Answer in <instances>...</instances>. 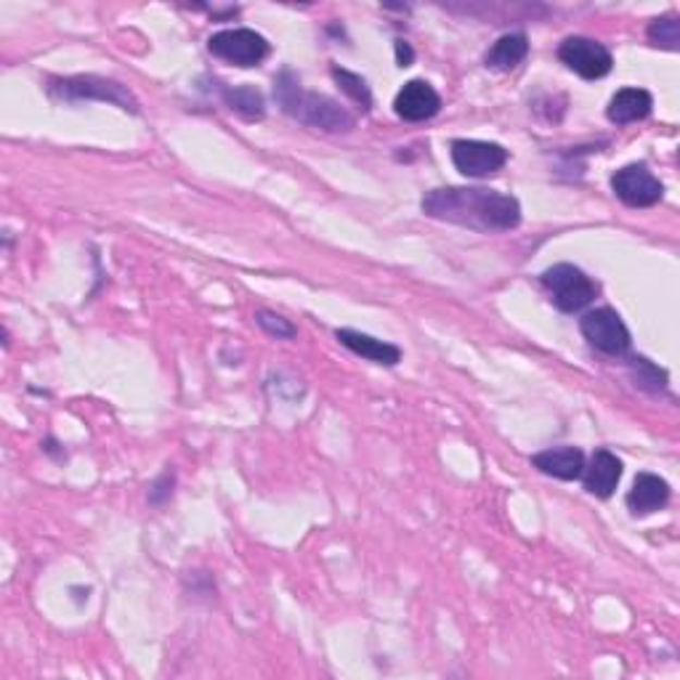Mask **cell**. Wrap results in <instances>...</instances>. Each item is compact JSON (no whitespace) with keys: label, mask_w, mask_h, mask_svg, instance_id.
Returning a JSON list of instances; mask_svg holds the SVG:
<instances>
[{"label":"cell","mask_w":680,"mask_h":680,"mask_svg":"<svg viewBox=\"0 0 680 680\" xmlns=\"http://www.w3.org/2000/svg\"><path fill=\"white\" fill-rule=\"evenodd\" d=\"M429 219L473 228V232H510L521 224V202L486 186H442L420 202Z\"/></svg>","instance_id":"cell-1"},{"label":"cell","mask_w":680,"mask_h":680,"mask_svg":"<svg viewBox=\"0 0 680 680\" xmlns=\"http://www.w3.org/2000/svg\"><path fill=\"white\" fill-rule=\"evenodd\" d=\"M274 99L282 107V112L290 114L298 123L327 131V134H348L357 125V118L346 107H341L338 101L324 94L306 91L290 70H282L274 77Z\"/></svg>","instance_id":"cell-2"},{"label":"cell","mask_w":680,"mask_h":680,"mask_svg":"<svg viewBox=\"0 0 680 680\" xmlns=\"http://www.w3.org/2000/svg\"><path fill=\"white\" fill-rule=\"evenodd\" d=\"M540 280H543L553 306L564 314H577V311L588 309L598 293L595 282L574 263H556V267L545 269Z\"/></svg>","instance_id":"cell-3"},{"label":"cell","mask_w":680,"mask_h":680,"mask_svg":"<svg viewBox=\"0 0 680 680\" xmlns=\"http://www.w3.org/2000/svg\"><path fill=\"white\" fill-rule=\"evenodd\" d=\"M208 51L213 53L221 62L234 64V67H258L263 59L269 57L272 46L263 38L261 33L248 27H234V29H221V33L210 35Z\"/></svg>","instance_id":"cell-4"},{"label":"cell","mask_w":680,"mask_h":680,"mask_svg":"<svg viewBox=\"0 0 680 680\" xmlns=\"http://www.w3.org/2000/svg\"><path fill=\"white\" fill-rule=\"evenodd\" d=\"M48 94L57 96V99H64V101H83V99L110 101V104H118L120 110L138 112L136 96L131 94L128 88L120 86V83H114V81L96 77V75H81V77H64V81H51V86H48Z\"/></svg>","instance_id":"cell-5"},{"label":"cell","mask_w":680,"mask_h":680,"mask_svg":"<svg viewBox=\"0 0 680 680\" xmlns=\"http://www.w3.org/2000/svg\"><path fill=\"white\" fill-rule=\"evenodd\" d=\"M449 154L457 171L468 178L495 176L508 162V149L495 141H479V138H455Z\"/></svg>","instance_id":"cell-6"},{"label":"cell","mask_w":680,"mask_h":680,"mask_svg":"<svg viewBox=\"0 0 680 680\" xmlns=\"http://www.w3.org/2000/svg\"><path fill=\"white\" fill-rule=\"evenodd\" d=\"M580 330L595 351L606 357H625L630 348V330L614 309L588 311L580 319Z\"/></svg>","instance_id":"cell-7"},{"label":"cell","mask_w":680,"mask_h":680,"mask_svg":"<svg viewBox=\"0 0 680 680\" xmlns=\"http://www.w3.org/2000/svg\"><path fill=\"white\" fill-rule=\"evenodd\" d=\"M558 59H561L574 75L585 77V81H601L614 67V57L606 46L598 40L582 38V35H571L558 46Z\"/></svg>","instance_id":"cell-8"},{"label":"cell","mask_w":680,"mask_h":680,"mask_svg":"<svg viewBox=\"0 0 680 680\" xmlns=\"http://www.w3.org/2000/svg\"><path fill=\"white\" fill-rule=\"evenodd\" d=\"M611 189L630 208H654L665 197V184L646 165H625L611 176Z\"/></svg>","instance_id":"cell-9"},{"label":"cell","mask_w":680,"mask_h":680,"mask_svg":"<svg viewBox=\"0 0 680 680\" xmlns=\"http://www.w3.org/2000/svg\"><path fill=\"white\" fill-rule=\"evenodd\" d=\"M442 110V96L429 81H409L394 99V112L405 123H425Z\"/></svg>","instance_id":"cell-10"},{"label":"cell","mask_w":680,"mask_h":680,"mask_svg":"<svg viewBox=\"0 0 680 680\" xmlns=\"http://www.w3.org/2000/svg\"><path fill=\"white\" fill-rule=\"evenodd\" d=\"M580 479H582V484H585V492H590V495H595L601 499L611 497L614 490H617L619 479H622V460H619L614 453H609V449H595Z\"/></svg>","instance_id":"cell-11"},{"label":"cell","mask_w":680,"mask_h":680,"mask_svg":"<svg viewBox=\"0 0 680 680\" xmlns=\"http://www.w3.org/2000/svg\"><path fill=\"white\" fill-rule=\"evenodd\" d=\"M335 338H338L341 346H346L348 351L357 354V357L367 359L372 364L381 367H396L401 362V348L394 346V343H386L381 338H372V335L359 333V330H335Z\"/></svg>","instance_id":"cell-12"},{"label":"cell","mask_w":680,"mask_h":680,"mask_svg":"<svg viewBox=\"0 0 680 680\" xmlns=\"http://www.w3.org/2000/svg\"><path fill=\"white\" fill-rule=\"evenodd\" d=\"M670 495H672L670 484L662 477H657V473H638L633 481V490L628 492L625 503H628L630 514L633 516H648L665 508V505L670 503Z\"/></svg>","instance_id":"cell-13"},{"label":"cell","mask_w":680,"mask_h":680,"mask_svg":"<svg viewBox=\"0 0 680 680\" xmlns=\"http://www.w3.org/2000/svg\"><path fill=\"white\" fill-rule=\"evenodd\" d=\"M532 466L537 471H543L545 477L561 479V481H574L582 477L585 471V455L580 447H556L545 449L532 457Z\"/></svg>","instance_id":"cell-14"},{"label":"cell","mask_w":680,"mask_h":680,"mask_svg":"<svg viewBox=\"0 0 680 680\" xmlns=\"http://www.w3.org/2000/svg\"><path fill=\"white\" fill-rule=\"evenodd\" d=\"M654 96L646 88H622L611 96L609 107H606V118L614 125H630L638 120H646L652 114Z\"/></svg>","instance_id":"cell-15"},{"label":"cell","mask_w":680,"mask_h":680,"mask_svg":"<svg viewBox=\"0 0 680 680\" xmlns=\"http://www.w3.org/2000/svg\"><path fill=\"white\" fill-rule=\"evenodd\" d=\"M529 53V38L523 33H508L490 48V53L484 57V64L490 70L508 72L516 70L527 59Z\"/></svg>","instance_id":"cell-16"},{"label":"cell","mask_w":680,"mask_h":680,"mask_svg":"<svg viewBox=\"0 0 680 680\" xmlns=\"http://www.w3.org/2000/svg\"><path fill=\"white\" fill-rule=\"evenodd\" d=\"M221 96H224L228 110L237 112L239 118L250 120V123H256V120H263V114H267V104H263V96H261V91H258V88L224 86L221 88Z\"/></svg>","instance_id":"cell-17"},{"label":"cell","mask_w":680,"mask_h":680,"mask_svg":"<svg viewBox=\"0 0 680 680\" xmlns=\"http://www.w3.org/2000/svg\"><path fill=\"white\" fill-rule=\"evenodd\" d=\"M630 372H633V381L638 388L652 391V394H659V391L667 388V372L659 370L654 362H648L646 357L630 359Z\"/></svg>","instance_id":"cell-18"},{"label":"cell","mask_w":680,"mask_h":680,"mask_svg":"<svg viewBox=\"0 0 680 680\" xmlns=\"http://www.w3.org/2000/svg\"><path fill=\"white\" fill-rule=\"evenodd\" d=\"M333 77H335V83H338L341 91L346 94L348 99L357 101V104L362 107L364 112L372 110V94H370V86H367V81L362 75H354V72H348V70L333 67Z\"/></svg>","instance_id":"cell-19"},{"label":"cell","mask_w":680,"mask_h":680,"mask_svg":"<svg viewBox=\"0 0 680 680\" xmlns=\"http://www.w3.org/2000/svg\"><path fill=\"white\" fill-rule=\"evenodd\" d=\"M646 38L657 48H667V51H680V22L678 16H659L648 24Z\"/></svg>","instance_id":"cell-20"},{"label":"cell","mask_w":680,"mask_h":680,"mask_svg":"<svg viewBox=\"0 0 680 680\" xmlns=\"http://www.w3.org/2000/svg\"><path fill=\"white\" fill-rule=\"evenodd\" d=\"M256 322L261 324V330H267L269 335H274L276 341H293L295 335H298V327H295L290 319L274 314V311H269V309L258 311Z\"/></svg>","instance_id":"cell-21"},{"label":"cell","mask_w":680,"mask_h":680,"mask_svg":"<svg viewBox=\"0 0 680 680\" xmlns=\"http://www.w3.org/2000/svg\"><path fill=\"white\" fill-rule=\"evenodd\" d=\"M173 484H176V477H173V471L162 473V477L152 484V490H149V503L152 505L165 503V499L173 495Z\"/></svg>","instance_id":"cell-22"},{"label":"cell","mask_w":680,"mask_h":680,"mask_svg":"<svg viewBox=\"0 0 680 680\" xmlns=\"http://www.w3.org/2000/svg\"><path fill=\"white\" fill-rule=\"evenodd\" d=\"M394 48H396V64H399V67H409V64L415 62V51H412V46L407 44V40H396L394 44Z\"/></svg>","instance_id":"cell-23"}]
</instances>
